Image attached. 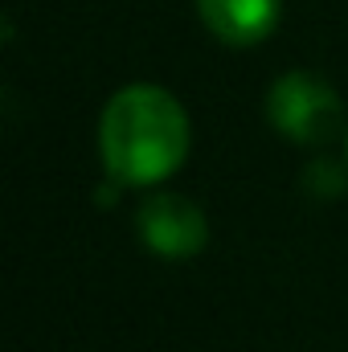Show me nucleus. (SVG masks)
<instances>
[{"mask_svg": "<svg viewBox=\"0 0 348 352\" xmlns=\"http://www.w3.org/2000/svg\"><path fill=\"white\" fill-rule=\"evenodd\" d=\"M135 230H140L144 246L160 258H193L209 242V221H205L201 205L180 192H160V197L144 201L135 213Z\"/></svg>", "mask_w": 348, "mask_h": 352, "instance_id": "nucleus-3", "label": "nucleus"}, {"mask_svg": "<svg viewBox=\"0 0 348 352\" xmlns=\"http://www.w3.org/2000/svg\"><path fill=\"white\" fill-rule=\"evenodd\" d=\"M197 12L221 45L250 50L274 33L283 0H197Z\"/></svg>", "mask_w": 348, "mask_h": 352, "instance_id": "nucleus-4", "label": "nucleus"}, {"mask_svg": "<svg viewBox=\"0 0 348 352\" xmlns=\"http://www.w3.org/2000/svg\"><path fill=\"white\" fill-rule=\"evenodd\" d=\"M266 119L291 144L320 148L336 135L345 107H340V94L324 78H316L307 70H291V74H279L266 94Z\"/></svg>", "mask_w": 348, "mask_h": 352, "instance_id": "nucleus-2", "label": "nucleus"}, {"mask_svg": "<svg viewBox=\"0 0 348 352\" xmlns=\"http://www.w3.org/2000/svg\"><path fill=\"white\" fill-rule=\"evenodd\" d=\"M98 156L119 184L144 188L173 176L188 156V115L164 87H123L98 119Z\"/></svg>", "mask_w": 348, "mask_h": 352, "instance_id": "nucleus-1", "label": "nucleus"}]
</instances>
